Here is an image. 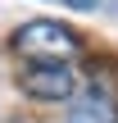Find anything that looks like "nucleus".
Returning a JSON list of instances; mask_svg holds the SVG:
<instances>
[{
    "label": "nucleus",
    "mask_w": 118,
    "mask_h": 123,
    "mask_svg": "<svg viewBox=\"0 0 118 123\" xmlns=\"http://www.w3.org/2000/svg\"><path fill=\"white\" fill-rule=\"evenodd\" d=\"M68 123H118V96L109 87L91 82L82 96H73L68 105Z\"/></svg>",
    "instance_id": "7ed1b4c3"
},
{
    "label": "nucleus",
    "mask_w": 118,
    "mask_h": 123,
    "mask_svg": "<svg viewBox=\"0 0 118 123\" xmlns=\"http://www.w3.org/2000/svg\"><path fill=\"white\" fill-rule=\"evenodd\" d=\"M9 50L23 55V59H32V64H68L82 50V41H77L73 27H64L55 18H32V23H23L9 37Z\"/></svg>",
    "instance_id": "f257e3e1"
},
{
    "label": "nucleus",
    "mask_w": 118,
    "mask_h": 123,
    "mask_svg": "<svg viewBox=\"0 0 118 123\" xmlns=\"http://www.w3.org/2000/svg\"><path fill=\"white\" fill-rule=\"evenodd\" d=\"M18 87H23V96L55 105V100L77 96V73H73V64H32L18 73Z\"/></svg>",
    "instance_id": "f03ea898"
}]
</instances>
